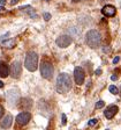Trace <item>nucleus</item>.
<instances>
[{"mask_svg":"<svg viewBox=\"0 0 121 130\" xmlns=\"http://www.w3.org/2000/svg\"><path fill=\"white\" fill-rule=\"evenodd\" d=\"M62 122H61V123H62V124H66V122H67V120H66V115H65V114H62Z\"/></svg>","mask_w":121,"mask_h":130,"instance_id":"obj_20","label":"nucleus"},{"mask_svg":"<svg viewBox=\"0 0 121 130\" xmlns=\"http://www.w3.org/2000/svg\"><path fill=\"white\" fill-rule=\"evenodd\" d=\"M55 43L60 48H67L69 44H72V37L68 35H61L55 40Z\"/></svg>","mask_w":121,"mask_h":130,"instance_id":"obj_8","label":"nucleus"},{"mask_svg":"<svg viewBox=\"0 0 121 130\" xmlns=\"http://www.w3.org/2000/svg\"><path fill=\"white\" fill-rule=\"evenodd\" d=\"M85 42L90 48H97V46H99L100 42H102L100 34L95 29L89 30L85 35Z\"/></svg>","mask_w":121,"mask_h":130,"instance_id":"obj_2","label":"nucleus"},{"mask_svg":"<svg viewBox=\"0 0 121 130\" xmlns=\"http://www.w3.org/2000/svg\"><path fill=\"white\" fill-rule=\"evenodd\" d=\"M96 74H97V76H99V74H102V70H100V69L96 70Z\"/></svg>","mask_w":121,"mask_h":130,"instance_id":"obj_23","label":"nucleus"},{"mask_svg":"<svg viewBox=\"0 0 121 130\" xmlns=\"http://www.w3.org/2000/svg\"><path fill=\"white\" fill-rule=\"evenodd\" d=\"M14 43H15V42H14V40H8V41H6V42H4L3 45L6 46V48H13Z\"/></svg>","mask_w":121,"mask_h":130,"instance_id":"obj_15","label":"nucleus"},{"mask_svg":"<svg viewBox=\"0 0 121 130\" xmlns=\"http://www.w3.org/2000/svg\"><path fill=\"white\" fill-rule=\"evenodd\" d=\"M19 98H20V92L17 89H9L6 93V100H7L9 106H14L15 103H17Z\"/></svg>","mask_w":121,"mask_h":130,"instance_id":"obj_5","label":"nucleus"},{"mask_svg":"<svg viewBox=\"0 0 121 130\" xmlns=\"http://www.w3.org/2000/svg\"><path fill=\"white\" fill-rule=\"evenodd\" d=\"M12 122H13V117H12L11 114H8V115H6L5 117L3 119V121H1V127L4 128V129H8V128L12 125Z\"/></svg>","mask_w":121,"mask_h":130,"instance_id":"obj_13","label":"nucleus"},{"mask_svg":"<svg viewBox=\"0 0 121 130\" xmlns=\"http://www.w3.org/2000/svg\"><path fill=\"white\" fill-rule=\"evenodd\" d=\"M74 78H75V83L77 85H82L84 83V79H85V73H84L83 69L77 66L74 70Z\"/></svg>","mask_w":121,"mask_h":130,"instance_id":"obj_7","label":"nucleus"},{"mask_svg":"<svg viewBox=\"0 0 121 130\" xmlns=\"http://www.w3.org/2000/svg\"><path fill=\"white\" fill-rule=\"evenodd\" d=\"M119 60H120V57H115V58L113 59V63H114V64H116V63H119Z\"/></svg>","mask_w":121,"mask_h":130,"instance_id":"obj_22","label":"nucleus"},{"mask_svg":"<svg viewBox=\"0 0 121 130\" xmlns=\"http://www.w3.org/2000/svg\"><path fill=\"white\" fill-rule=\"evenodd\" d=\"M11 73V69L7 66V64L0 60V78H6Z\"/></svg>","mask_w":121,"mask_h":130,"instance_id":"obj_12","label":"nucleus"},{"mask_svg":"<svg viewBox=\"0 0 121 130\" xmlns=\"http://www.w3.org/2000/svg\"><path fill=\"white\" fill-rule=\"evenodd\" d=\"M30 119H31V114L28 113V111H22L16 116V122L20 125H25L29 123Z\"/></svg>","mask_w":121,"mask_h":130,"instance_id":"obj_9","label":"nucleus"},{"mask_svg":"<svg viewBox=\"0 0 121 130\" xmlns=\"http://www.w3.org/2000/svg\"><path fill=\"white\" fill-rule=\"evenodd\" d=\"M72 88V79L67 73H60L56 78V91L59 93H67Z\"/></svg>","mask_w":121,"mask_h":130,"instance_id":"obj_1","label":"nucleus"},{"mask_svg":"<svg viewBox=\"0 0 121 130\" xmlns=\"http://www.w3.org/2000/svg\"><path fill=\"white\" fill-rule=\"evenodd\" d=\"M102 13L104 14L105 16H107V18H112V16L115 15L116 9H115V7H114L113 5H106V6L103 7Z\"/></svg>","mask_w":121,"mask_h":130,"instance_id":"obj_10","label":"nucleus"},{"mask_svg":"<svg viewBox=\"0 0 121 130\" xmlns=\"http://www.w3.org/2000/svg\"><path fill=\"white\" fill-rule=\"evenodd\" d=\"M97 123V119H94V120H90V121L88 122V124L90 125V127H92V125H95Z\"/></svg>","mask_w":121,"mask_h":130,"instance_id":"obj_19","label":"nucleus"},{"mask_svg":"<svg viewBox=\"0 0 121 130\" xmlns=\"http://www.w3.org/2000/svg\"><path fill=\"white\" fill-rule=\"evenodd\" d=\"M108 89H110V92L112 93V94H119V89L116 88L114 85H111V86L108 87Z\"/></svg>","mask_w":121,"mask_h":130,"instance_id":"obj_16","label":"nucleus"},{"mask_svg":"<svg viewBox=\"0 0 121 130\" xmlns=\"http://www.w3.org/2000/svg\"><path fill=\"white\" fill-rule=\"evenodd\" d=\"M40 74L42 77L45 79H51L53 76V66L51 63L48 62H44L40 66Z\"/></svg>","mask_w":121,"mask_h":130,"instance_id":"obj_4","label":"nucleus"},{"mask_svg":"<svg viewBox=\"0 0 121 130\" xmlns=\"http://www.w3.org/2000/svg\"><path fill=\"white\" fill-rule=\"evenodd\" d=\"M118 110H119L118 106H114V105L110 106V107H108V108L104 111V115H105V117H106V119L111 120V119H113V117H114V115L118 113Z\"/></svg>","mask_w":121,"mask_h":130,"instance_id":"obj_11","label":"nucleus"},{"mask_svg":"<svg viewBox=\"0 0 121 130\" xmlns=\"http://www.w3.org/2000/svg\"><path fill=\"white\" fill-rule=\"evenodd\" d=\"M32 106V101L30 99H23L22 100V107H25V108H30Z\"/></svg>","mask_w":121,"mask_h":130,"instance_id":"obj_14","label":"nucleus"},{"mask_svg":"<svg viewBox=\"0 0 121 130\" xmlns=\"http://www.w3.org/2000/svg\"><path fill=\"white\" fill-rule=\"evenodd\" d=\"M3 86H4V83H3V81H0V88H1Z\"/></svg>","mask_w":121,"mask_h":130,"instance_id":"obj_27","label":"nucleus"},{"mask_svg":"<svg viewBox=\"0 0 121 130\" xmlns=\"http://www.w3.org/2000/svg\"><path fill=\"white\" fill-rule=\"evenodd\" d=\"M17 1H19V0H12L11 4H12V5H15V4H17Z\"/></svg>","mask_w":121,"mask_h":130,"instance_id":"obj_25","label":"nucleus"},{"mask_svg":"<svg viewBox=\"0 0 121 130\" xmlns=\"http://www.w3.org/2000/svg\"><path fill=\"white\" fill-rule=\"evenodd\" d=\"M1 11H4V7H3V6H0V12H1Z\"/></svg>","mask_w":121,"mask_h":130,"instance_id":"obj_28","label":"nucleus"},{"mask_svg":"<svg viewBox=\"0 0 121 130\" xmlns=\"http://www.w3.org/2000/svg\"><path fill=\"white\" fill-rule=\"evenodd\" d=\"M3 115H4V107L0 105V119L3 117Z\"/></svg>","mask_w":121,"mask_h":130,"instance_id":"obj_21","label":"nucleus"},{"mask_svg":"<svg viewBox=\"0 0 121 130\" xmlns=\"http://www.w3.org/2000/svg\"><path fill=\"white\" fill-rule=\"evenodd\" d=\"M24 66L27 68L28 71H34L37 70V66H38V56L36 52L34 51H29L25 56V60H24Z\"/></svg>","mask_w":121,"mask_h":130,"instance_id":"obj_3","label":"nucleus"},{"mask_svg":"<svg viewBox=\"0 0 121 130\" xmlns=\"http://www.w3.org/2000/svg\"><path fill=\"white\" fill-rule=\"evenodd\" d=\"M43 16H44V19H45V21H48V20H51V14L50 13H43Z\"/></svg>","mask_w":121,"mask_h":130,"instance_id":"obj_18","label":"nucleus"},{"mask_svg":"<svg viewBox=\"0 0 121 130\" xmlns=\"http://www.w3.org/2000/svg\"><path fill=\"white\" fill-rule=\"evenodd\" d=\"M22 72V65L20 62H13L11 65V76L13 77L14 79H17L20 76H21Z\"/></svg>","mask_w":121,"mask_h":130,"instance_id":"obj_6","label":"nucleus"},{"mask_svg":"<svg viewBox=\"0 0 121 130\" xmlns=\"http://www.w3.org/2000/svg\"><path fill=\"white\" fill-rule=\"evenodd\" d=\"M73 1H74V3H77V1H81V0H73Z\"/></svg>","mask_w":121,"mask_h":130,"instance_id":"obj_29","label":"nucleus"},{"mask_svg":"<svg viewBox=\"0 0 121 130\" xmlns=\"http://www.w3.org/2000/svg\"><path fill=\"white\" fill-rule=\"evenodd\" d=\"M104 106H105L104 101H98V102L96 103V108H97V109H100V108H103Z\"/></svg>","mask_w":121,"mask_h":130,"instance_id":"obj_17","label":"nucleus"},{"mask_svg":"<svg viewBox=\"0 0 121 130\" xmlns=\"http://www.w3.org/2000/svg\"><path fill=\"white\" fill-rule=\"evenodd\" d=\"M45 1H50V0H45Z\"/></svg>","mask_w":121,"mask_h":130,"instance_id":"obj_30","label":"nucleus"},{"mask_svg":"<svg viewBox=\"0 0 121 130\" xmlns=\"http://www.w3.org/2000/svg\"><path fill=\"white\" fill-rule=\"evenodd\" d=\"M5 3H6V0H0V4H3V5H4Z\"/></svg>","mask_w":121,"mask_h":130,"instance_id":"obj_26","label":"nucleus"},{"mask_svg":"<svg viewBox=\"0 0 121 130\" xmlns=\"http://www.w3.org/2000/svg\"><path fill=\"white\" fill-rule=\"evenodd\" d=\"M111 79H112L113 81H114V80H116V79H118V76H115V74H113V76L111 77Z\"/></svg>","mask_w":121,"mask_h":130,"instance_id":"obj_24","label":"nucleus"}]
</instances>
